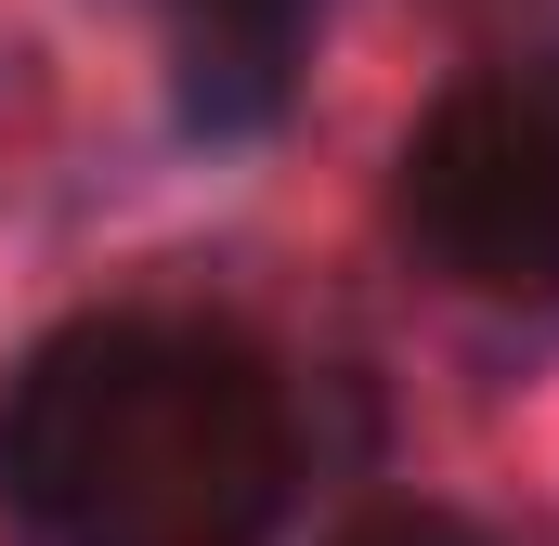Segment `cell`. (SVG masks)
Returning <instances> with one entry per match:
<instances>
[{
    "mask_svg": "<svg viewBox=\"0 0 559 546\" xmlns=\"http://www.w3.org/2000/svg\"><path fill=\"white\" fill-rule=\"evenodd\" d=\"M312 482L299 378L209 312H79L0 378L13 546H274Z\"/></svg>",
    "mask_w": 559,
    "mask_h": 546,
    "instance_id": "6da1fadb",
    "label": "cell"
},
{
    "mask_svg": "<svg viewBox=\"0 0 559 546\" xmlns=\"http://www.w3.org/2000/svg\"><path fill=\"white\" fill-rule=\"evenodd\" d=\"M391 222L455 299L559 325V39L468 66L404 131Z\"/></svg>",
    "mask_w": 559,
    "mask_h": 546,
    "instance_id": "7a4b0ae2",
    "label": "cell"
},
{
    "mask_svg": "<svg viewBox=\"0 0 559 546\" xmlns=\"http://www.w3.org/2000/svg\"><path fill=\"white\" fill-rule=\"evenodd\" d=\"M312 13H325V0H169V26H182V105H195L209 131L274 118Z\"/></svg>",
    "mask_w": 559,
    "mask_h": 546,
    "instance_id": "3957f363",
    "label": "cell"
},
{
    "mask_svg": "<svg viewBox=\"0 0 559 546\" xmlns=\"http://www.w3.org/2000/svg\"><path fill=\"white\" fill-rule=\"evenodd\" d=\"M352 546H481V534L442 521V508H417V521H378V534H352Z\"/></svg>",
    "mask_w": 559,
    "mask_h": 546,
    "instance_id": "277c9868",
    "label": "cell"
}]
</instances>
